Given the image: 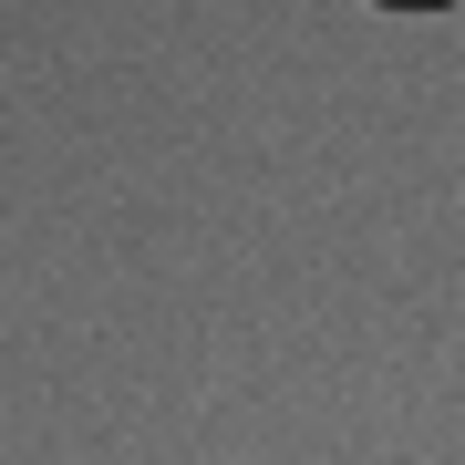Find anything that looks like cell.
Returning <instances> with one entry per match:
<instances>
[{"label": "cell", "mask_w": 465, "mask_h": 465, "mask_svg": "<svg viewBox=\"0 0 465 465\" xmlns=\"http://www.w3.org/2000/svg\"><path fill=\"white\" fill-rule=\"evenodd\" d=\"M372 11H445V0H372Z\"/></svg>", "instance_id": "obj_1"}]
</instances>
